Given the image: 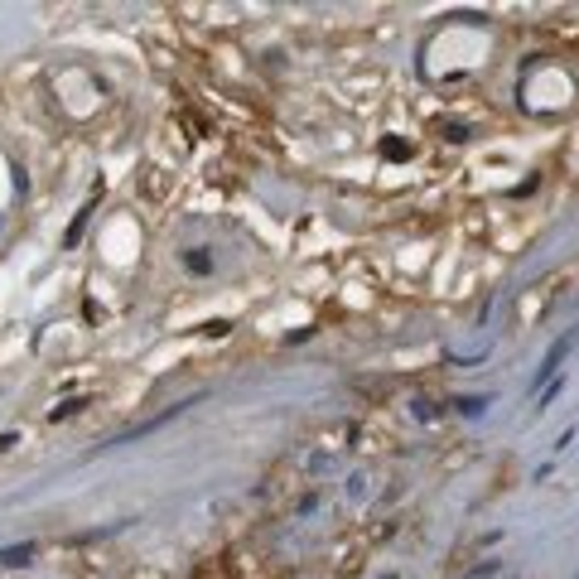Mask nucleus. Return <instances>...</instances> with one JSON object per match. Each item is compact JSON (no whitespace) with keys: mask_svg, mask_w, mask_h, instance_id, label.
<instances>
[{"mask_svg":"<svg viewBox=\"0 0 579 579\" xmlns=\"http://www.w3.org/2000/svg\"><path fill=\"white\" fill-rule=\"evenodd\" d=\"M575 343H579V333H575V329H565V333H560V338H555V343H551V353H546V362L536 367V386L555 382V372H560V362H565V353H570Z\"/></svg>","mask_w":579,"mask_h":579,"instance_id":"nucleus-1","label":"nucleus"},{"mask_svg":"<svg viewBox=\"0 0 579 579\" xmlns=\"http://www.w3.org/2000/svg\"><path fill=\"white\" fill-rule=\"evenodd\" d=\"M34 555H39V546H34V541H25V546H5V551H0V565L20 570V565H29Z\"/></svg>","mask_w":579,"mask_h":579,"instance_id":"nucleus-2","label":"nucleus"},{"mask_svg":"<svg viewBox=\"0 0 579 579\" xmlns=\"http://www.w3.org/2000/svg\"><path fill=\"white\" fill-rule=\"evenodd\" d=\"M184 266H189L193 276H208V271H213V256H208V251H198V247H193L189 256H184Z\"/></svg>","mask_w":579,"mask_h":579,"instance_id":"nucleus-3","label":"nucleus"},{"mask_svg":"<svg viewBox=\"0 0 579 579\" xmlns=\"http://www.w3.org/2000/svg\"><path fill=\"white\" fill-rule=\"evenodd\" d=\"M87 218H92V208H83V213L73 218V227H68V237H63V247H78V242H83V227H87Z\"/></svg>","mask_w":579,"mask_h":579,"instance_id":"nucleus-4","label":"nucleus"},{"mask_svg":"<svg viewBox=\"0 0 579 579\" xmlns=\"http://www.w3.org/2000/svg\"><path fill=\"white\" fill-rule=\"evenodd\" d=\"M488 406H493V396H464L459 401V415H483Z\"/></svg>","mask_w":579,"mask_h":579,"instance_id":"nucleus-5","label":"nucleus"},{"mask_svg":"<svg viewBox=\"0 0 579 579\" xmlns=\"http://www.w3.org/2000/svg\"><path fill=\"white\" fill-rule=\"evenodd\" d=\"M83 406H87L83 396H78V401H63V406H54V411H49V420H54V425H58V420H68V415H78V411H83Z\"/></svg>","mask_w":579,"mask_h":579,"instance_id":"nucleus-6","label":"nucleus"},{"mask_svg":"<svg viewBox=\"0 0 579 579\" xmlns=\"http://www.w3.org/2000/svg\"><path fill=\"white\" fill-rule=\"evenodd\" d=\"M497 570H502V560H483V565H473L469 570V579H493Z\"/></svg>","mask_w":579,"mask_h":579,"instance_id":"nucleus-7","label":"nucleus"},{"mask_svg":"<svg viewBox=\"0 0 579 579\" xmlns=\"http://www.w3.org/2000/svg\"><path fill=\"white\" fill-rule=\"evenodd\" d=\"M203 333H213V338H222V333H232V324H227V319H213V324H203Z\"/></svg>","mask_w":579,"mask_h":579,"instance_id":"nucleus-8","label":"nucleus"},{"mask_svg":"<svg viewBox=\"0 0 579 579\" xmlns=\"http://www.w3.org/2000/svg\"><path fill=\"white\" fill-rule=\"evenodd\" d=\"M10 444H20V435H15V430H5V435H0V449H10Z\"/></svg>","mask_w":579,"mask_h":579,"instance_id":"nucleus-9","label":"nucleus"},{"mask_svg":"<svg viewBox=\"0 0 579 579\" xmlns=\"http://www.w3.org/2000/svg\"><path fill=\"white\" fill-rule=\"evenodd\" d=\"M377 579H401V575H377Z\"/></svg>","mask_w":579,"mask_h":579,"instance_id":"nucleus-10","label":"nucleus"}]
</instances>
